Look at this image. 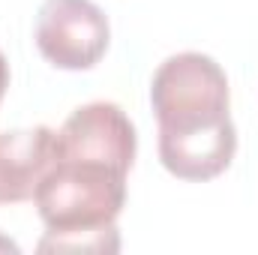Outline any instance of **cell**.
I'll list each match as a JSON object with an SVG mask.
<instances>
[{
    "label": "cell",
    "mask_w": 258,
    "mask_h": 255,
    "mask_svg": "<svg viewBox=\"0 0 258 255\" xmlns=\"http://www.w3.org/2000/svg\"><path fill=\"white\" fill-rule=\"evenodd\" d=\"M150 105L159 126V162L171 177L204 183L231 165L237 153L231 90L210 54L165 57L150 81Z\"/></svg>",
    "instance_id": "6da1fadb"
},
{
    "label": "cell",
    "mask_w": 258,
    "mask_h": 255,
    "mask_svg": "<svg viewBox=\"0 0 258 255\" xmlns=\"http://www.w3.org/2000/svg\"><path fill=\"white\" fill-rule=\"evenodd\" d=\"M126 171L96 159L54 156L33 195L45 225L39 252H117V216L126 204Z\"/></svg>",
    "instance_id": "7a4b0ae2"
},
{
    "label": "cell",
    "mask_w": 258,
    "mask_h": 255,
    "mask_svg": "<svg viewBox=\"0 0 258 255\" xmlns=\"http://www.w3.org/2000/svg\"><path fill=\"white\" fill-rule=\"evenodd\" d=\"M33 39L54 69L84 72L105 57L111 24L93 0H45L36 12Z\"/></svg>",
    "instance_id": "3957f363"
},
{
    "label": "cell",
    "mask_w": 258,
    "mask_h": 255,
    "mask_svg": "<svg viewBox=\"0 0 258 255\" xmlns=\"http://www.w3.org/2000/svg\"><path fill=\"white\" fill-rule=\"evenodd\" d=\"M135 153L138 135L129 114L105 99L75 108L54 135V156L108 162L126 174L135 162Z\"/></svg>",
    "instance_id": "277c9868"
},
{
    "label": "cell",
    "mask_w": 258,
    "mask_h": 255,
    "mask_svg": "<svg viewBox=\"0 0 258 255\" xmlns=\"http://www.w3.org/2000/svg\"><path fill=\"white\" fill-rule=\"evenodd\" d=\"M51 126H30L0 132V204L33 201L42 177L54 165Z\"/></svg>",
    "instance_id": "5b68a950"
},
{
    "label": "cell",
    "mask_w": 258,
    "mask_h": 255,
    "mask_svg": "<svg viewBox=\"0 0 258 255\" xmlns=\"http://www.w3.org/2000/svg\"><path fill=\"white\" fill-rule=\"evenodd\" d=\"M6 90H9V63H6V57H3V51H0V102H3Z\"/></svg>",
    "instance_id": "8992f818"
},
{
    "label": "cell",
    "mask_w": 258,
    "mask_h": 255,
    "mask_svg": "<svg viewBox=\"0 0 258 255\" xmlns=\"http://www.w3.org/2000/svg\"><path fill=\"white\" fill-rule=\"evenodd\" d=\"M0 252H18V246H15L12 240H6V237H0Z\"/></svg>",
    "instance_id": "52a82bcc"
}]
</instances>
